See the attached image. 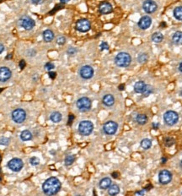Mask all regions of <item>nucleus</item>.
Listing matches in <instances>:
<instances>
[{"mask_svg": "<svg viewBox=\"0 0 182 196\" xmlns=\"http://www.w3.org/2000/svg\"><path fill=\"white\" fill-rule=\"evenodd\" d=\"M62 183L58 178L51 177L47 178L42 184V190L46 195H54L60 191Z\"/></svg>", "mask_w": 182, "mask_h": 196, "instance_id": "nucleus-1", "label": "nucleus"}, {"mask_svg": "<svg viewBox=\"0 0 182 196\" xmlns=\"http://www.w3.org/2000/svg\"><path fill=\"white\" fill-rule=\"evenodd\" d=\"M131 58L127 52H119L115 58V63L119 67H128L131 64Z\"/></svg>", "mask_w": 182, "mask_h": 196, "instance_id": "nucleus-2", "label": "nucleus"}, {"mask_svg": "<svg viewBox=\"0 0 182 196\" xmlns=\"http://www.w3.org/2000/svg\"><path fill=\"white\" fill-rule=\"evenodd\" d=\"M94 130V124L91 121L84 120L79 124V132L83 136L89 135Z\"/></svg>", "mask_w": 182, "mask_h": 196, "instance_id": "nucleus-3", "label": "nucleus"}, {"mask_svg": "<svg viewBox=\"0 0 182 196\" xmlns=\"http://www.w3.org/2000/svg\"><path fill=\"white\" fill-rule=\"evenodd\" d=\"M76 105H77V108L78 109L82 112V113H85L89 111L91 108V106H92V102L90 101L89 98H88L86 96H84V97H81L79 98L77 102H76Z\"/></svg>", "mask_w": 182, "mask_h": 196, "instance_id": "nucleus-4", "label": "nucleus"}, {"mask_svg": "<svg viewBox=\"0 0 182 196\" xmlns=\"http://www.w3.org/2000/svg\"><path fill=\"white\" fill-rule=\"evenodd\" d=\"M12 119L15 124H20L26 119V112L22 108H17L12 112Z\"/></svg>", "mask_w": 182, "mask_h": 196, "instance_id": "nucleus-5", "label": "nucleus"}, {"mask_svg": "<svg viewBox=\"0 0 182 196\" xmlns=\"http://www.w3.org/2000/svg\"><path fill=\"white\" fill-rule=\"evenodd\" d=\"M164 120L165 124L169 126L175 125L179 120V115L175 111H167L164 114Z\"/></svg>", "mask_w": 182, "mask_h": 196, "instance_id": "nucleus-6", "label": "nucleus"}, {"mask_svg": "<svg viewBox=\"0 0 182 196\" xmlns=\"http://www.w3.org/2000/svg\"><path fill=\"white\" fill-rule=\"evenodd\" d=\"M20 25L26 30H30L35 27L36 22L30 16H23L20 19Z\"/></svg>", "mask_w": 182, "mask_h": 196, "instance_id": "nucleus-7", "label": "nucleus"}, {"mask_svg": "<svg viewBox=\"0 0 182 196\" xmlns=\"http://www.w3.org/2000/svg\"><path fill=\"white\" fill-rule=\"evenodd\" d=\"M23 167H24V162L20 158H13L8 162V167L15 173H19Z\"/></svg>", "mask_w": 182, "mask_h": 196, "instance_id": "nucleus-8", "label": "nucleus"}, {"mask_svg": "<svg viewBox=\"0 0 182 196\" xmlns=\"http://www.w3.org/2000/svg\"><path fill=\"white\" fill-rule=\"evenodd\" d=\"M90 27H91V24L87 19L79 20L76 22V25H75L76 30H79V32H87L90 30Z\"/></svg>", "mask_w": 182, "mask_h": 196, "instance_id": "nucleus-9", "label": "nucleus"}, {"mask_svg": "<svg viewBox=\"0 0 182 196\" xmlns=\"http://www.w3.org/2000/svg\"><path fill=\"white\" fill-rule=\"evenodd\" d=\"M117 129H118V124L114 121H108L103 126V131L105 132V134L108 135H112L116 134Z\"/></svg>", "mask_w": 182, "mask_h": 196, "instance_id": "nucleus-10", "label": "nucleus"}, {"mask_svg": "<svg viewBox=\"0 0 182 196\" xmlns=\"http://www.w3.org/2000/svg\"><path fill=\"white\" fill-rule=\"evenodd\" d=\"M79 74H80L81 77L84 80L91 79L94 75V69L91 66L89 65L83 66L80 69Z\"/></svg>", "mask_w": 182, "mask_h": 196, "instance_id": "nucleus-11", "label": "nucleus"}, {"mask_svg": "<svg viewBox=\"0 0 182 196\" xmlns=\"http://www.w3.org/2000/svg\"><path fill=\"white\" fill-rule=\"evenodd\" d=\"M143 8L146 13L152 14V13H154L157 10L158 4L153 0H146L143 4Z\"/></svg>", "mask_w": 182, "mask_h": 196, "instance_id": "nucleus-12", "label": "nucleus"}, {"mask_svg": "<svg viewBox=\"0 0 182 196\" xmlns=\"http://www.w3.org/2000/svg\"><path fill=\"white\" fill-rule=\"evenodd\" d=\"M159 180L162 184H168L172 180V173L168 170H162L159 173Z\"/></svg>", "mask_w": 182, "mask_h": 196, "instance_id": "nucleus-13", "label": "nucleus"}, {"mask_svg": "<svg viewBox=\"0 0 182 196\" xmlns=\"http://www.w3.org/2000/svg\"><path fill=\"white\" fill-rule=\"evenodd\" d=\"M12 76V72L8 67H1L0 68V81L6 82Z\"/></svg>", "mask_w": 182, "mask_h": 196, "instance_id": "nucleus-14", "label": "nucleus"}, {"mask_svg": "<svg viewBox=\"0 0 182 196\" xmlns=\"http://www.w3.org/2000/svg\"><path fill=\"white\" fill-rule=\"evenodd\" d=\"M99 11L102 15H108L113 11V8L108 2H103L99 5Z\"/></svg>", "mask_w": 182, "mask_h": 196, "instance_id": "nucleus-15", "label": "nucleus"}, {"mask_svg": "<svg viewBox=\"0 0 182 196\" xmlns=\"http://www.w3.org/2000/svg\"><path fill=\"white\" fill-rule=\"evenodd\" d=\"M151 24H152V19L149 16L146 15L140 19L138 22V26L141 29L146 30L151 25Z\"/></svg>", "mask_w": 182, "mask_h": 196, "instance_id": "nucleus-16", "label": "nucleus"}, {"mask_svg": "<svg viewBox=\"0 0 182 196\" xmlns=\"http://www.w3.org/2000/svg\"><path fill=\"white\" fill-rule=\"evenodd\" d=\"M102 102H103V104H104L105 106H106V107H111V106H113L114 103H115V98H114V96H113L112 95L107 94L103 97Z\"/></svg>", "mask_w": 182, "mask_h": 196, "instance_id": "nucleus-17", "label": "nucleus"}, {"mask_svg": "<svg viewBox=\"0 0 182 196\" xmlns=\"http://www.w3.org/2000/svg\"><path fill=\"white\" fill-rule=\"evenodd\" d=\"M42 36H43V40L46 42H51V41L54 39V33L51 30H44Z\"/></svg>", "mask_w": 182, "mask_h": 196, "instance_id": "nucleus-18", "label": "nucleus"}, {"mask_svg": "<svg viewBox=\"0 0 182 196\" xmlns=\"http://www.w3.org/2000/svg\"><path fill=\"white\" fill-rule=\"evenodd\" d=\"M111 179L110 178H104L100 181L99 186L101 189H107L111 185Z\"/></svg>", "mask_w": 182, "mask_h": 196, "instance_id": "nucleus-19", "label": "nucleus"}, {"mask_svg": "<svg viewBox=\"0 0 182 196\" xmlns=\"http://www.w3.org/2000/svg\"><path fill=\"white\" fill-rule=\"evenodd\" d=\"M146 86V84L144 81H138L135 85H134V91L137 93H143V91H144V88Z\"/></svg>", "mask_w": 182, "mask_h": 196, "instance_id": "nucleus-20", "label": "nucleus"}, {"mask_svg": "<svg viewBox=\"0 0 182 196\" xmlns=\"http://www.w3.org/2000/svg\"><path fill=\"white\" fill-rule=\"evenodd\" d=\"M62 118H63V116L59 112H53L50 115V119L54 124H58L59 122H61Z\"/></svg>", "mask_w": 182, "mask_h": 196, "instance_id": "nucleus-21", "label": "nucleus"}, {"mask_svg": "<svg viewBox=\"0 0 182 196\" xmlns=\"http://www.w3.org/2000/svg\"><path fill=\"white\" fill-rule=\"evenodd\" d=\"M172 41L175 45H182V31H176L173 35Z\"/></svg>", "mask_w": 182, "mask_h": 196, "instance_id": "nucleus-22", "label": "nucleus"}, {"mask_svg": "<svg viewBox=\"0 0 182 196\" xmlns=\"http://www.w3.org/2000/svg\"><path fill=\"white\" fill-rule=\"evenodd\" d=\"M33 138V135H32V133L28 129H25V130H23L20 134V139H21L23 141H28L30 140Z\"/></svg>", "mask_w": 182, "mask_h": 196, "instance_id": "nucleus-23", "label": "nucleus"}, {"mask_svg": "<svg viewBox=\"0 0 182 196\" xmlns=\"http://www.w3.org/2000/svg\"><path fill=\"white\" fill-rule=\"evenodd\" d=\"M120 193V187L117 184H111L108 189V194L110 195H117Z\"/></svg>", "mask_w": 182, "mask_h": 196, "instance_id": "nucleus-24", "label": "nucleus"}, {"mask_svg": "<svg viewBox=\"0 0 182 196\" xmlns=\"http://www.w3.org/2000/svg\"><path fill=\"white\" fill-rule=\"evenodd\" d=\"M163 39H164V36L160 32H155V33H153V36H152L153 42H156V43H160L161 42L163 41Z\"/></svg>", "mask_w": 182, "mask_h": 196, "instance_id": "nucleus-25", "label": "nucleus"}, {"mask_svg": "<svg viewBox=\"0 0 182 196\" xmlns=\"http://www.w3.org/2000/svg\"><path fill=\"white\" fill-rule=\"evenodd\" d=\"M137 123L140 125H144L148 123V117L145 114H138L137 116Z\"/></svg>", "mask_w": 182, "mask_h": 196, "instance_id": "nucleus-26", "label": "nucleus"}, {"mask_svg": "<svg viewBox=\"0 0 182 196\" xmlns=\"http://www.w3.org/2000/svg\"><path fill=\"white\" fill-rule=\"evenodd\" d=\"M174 16L176 20L182 21V6L176 7L174 9Z\"/></svg>", "mask_w": 182, "mask_h": 196, "instance_id": "nucleus-27", "label": "nucleus"}, {"mask_svg": "<svg viewBox=\"0 0 182 196\" xmlns=\"http://www.w3.org/2000/svg\"><path fill=\"white\" fill-rule=\"evenodd\" d=\"M141 146L144 150H148L152 146V141L149 139H143L141 141Z\"/></svg>", "mask_w": 182, "mask_h": 196, "instance_id": "nucleus-28", "label": "nucleus"}, {"mask_svg": "<svg viewBox=\"0 0 182 196\" xmlns=\"http://www.w3.org/2000/svg\"><path fill=\"white\" fill-rule=\"evenodd\" d=\"M75 159H76V157H75L74 155H68V156H66L65 160H64V163H65L66 166H71L73 162L75 161Z\"/></svg>", "mask_w": 182, "mask_h": 196, "instance_id": "nucleus-29", "label": "nucleus"}, {"mask_svg": "<svg viewBox=\"0 0 182 196\" xmlns=\"http://www.w3.org/2000/svg\"><path fill=\"white\" fill-rule=\"evenodd\" d=\"M153 92V88L152 86H149V85H146L145 88H144V91H143L142 94L143 95L144 97L148 96L149 95H151Z\"/></svg>", "mask_w": 182, "mask_h": 196, "instance_id": "nucleus-30", "label": "nucleus"}, {"mask_svg": "<svg viewBox=\"0 0 182 196\" xmlns=\"http://www.w3.org/2000/svg\"><path fill=\"white\" fill-rule=\"evenodd\" d=\"M148 56L147 53H141L138 56V58L140 64H145L146 62L148 61Z\"/></svg>", "mask_w": 182, "mask_h": 196, "instance_id": "nucleus-31", "label": "nucleus"}, {"mask_svg": "<svg viewBox=\"0 0 182 196\" xmlns=\"http://www.w3.org/2000/svg\"><path fill=\"white\" fill-rule=\"evenodd\" d=\"M40 162H41L40 159L38 157H37V156H32V157L30 158V164L31 166L37 167V166H38L40 164Z\"/></svg>", "mask_w": 182, "mask_h": 196, "instance_id": "nucleus-32", "label": "nucleus"}, {"mask_svg": "<svg viewBox=\"0 0 182 196\" xmlns=\"http://www.w3.org/2000/svg\"><path fill=\"white\" fill-rule=\"evenodd\" d=\"M10 142V139L7 137H1L0 138V145H8Z\"/></svg>", "mask_w": 182, "mask_h": 196, "instance_id": "nucleus-33", "label": "nucleus"}, {"mask_svg": "<svg viewBox=\"0 0 182 196\" xmlns=\"http://www.w3.org/2000/svg\"><path fill=\"white\" fill-rule=\"evenodd\" d=\"M56 42H57V43L58 44V45H64L66 42V38L63 36H59L58 38H57V40H56Z\"/></svg>", "mask_w": 182, "mask_h": 196, "instance_id": "nucleus-34", "label": "nucleus"}, {"mask_svg": "<svg viewBox=\"0 0 182 196\" xmlns=\"http://www.w3.org/2000/svg\"><path fill=\"white\" fill-rule=\"evenodd\" d=\"M164 144L167 147H169L171 145H173L175 144V139L173 138H166L165 139V141H164Z\"/></svg>", "mask_w": 182, "mask_h": 196, "instance_id": "nucleus-35", "label": "nucleus"}, {"mask_svg": "<svg viewBox=\"0 0 182 196\" xmlns=\"http://www.w3.org/2000/svg\"><path fill=\"white\" fill-rule=\"evenodd\" d=\"M45 69H46V70H48V71H51L52 69H55V65H54V64H52L51 62H48V63H46V64H45Z\"/></svg>", "mask_w": 182, "mask_h": 196, "instance_id": "nucleus-36", "label": "nucleus"}, {"mask_svg": "<svg viewBox=\"0 0 182 196\" xmlns=\"http://www.w3.org/2000/svg\"><path fill=\"white\" fill-rule=\"evenodd\" d=\"M100 50L101 51H104V50H109V45L107 42H103L101 44H100Z\"/></svg>", "mask_w": 182, "mask_h": 196, "instance_id": "nucleus-37", "label": "nucleus"}, {"mask_svg": "<svg viewBox=\"0 0 182 196\" xmlns=\"http://www.w3.org/2000/svg\"><path fill=\"white\" fill-rule=\"evenodd\" d=\"M67 54L68 55H70V56H72V55H74L76 52H77V49L75 48V47H69L68 49H67Z\"/></svg>", "mask_w": 182, "mask_h": 196, "instance_id": "nucleus-38", "label": "nucleus"}, {"mask_svg": "<svg viewBox=\"0 0 182 196\" xmlns=\"http://www.w3.org/2000/svg\"><path fill=\"white\" fill-rule=\"evenodd\" d=\"M73 119H74V115H73V114H69V116H68V122H67V125L71 126L72 124H73Z\"/></svg>", "mask_w": 182, "mask_h": 196, "instance_id": "nucleus-39", "label": "nucleus"}, {"mask_svg": "<svg viewBox=\"0 0 182 196\" xmlns=\"http://www.w3.org/2000/svg\"><path fill=\"white\" fill-rule=\"evenodd\" d=\"M62 8H63V6H62V5H57V6L55 7V8H54L53 10H51V11L50 12V13H49V14H50V15H54V13H55V12H57V11H58V9H61Z\"/></svg>", "mask_w": 182, "mask_h": 196, "instance_id": "nucleus-40", "label": "nucleus"}, {"mask_svg": "<svg viewBox=\"0 0 182 196\" xmlns=\"http://www.w3.org/2000/svg\"><path fill=\"white\" fill-rule=\"evenodd\" d=\"M19 65H20V69H24V68H25V65H26V63H25V61L24 60V59H22L20 61V64H19Z\"/></svg>", "mask_w": 182, "mask_h": 196, "instance_id": "nucleus-41", "label": "nucleus"}, {"mask_svg": "<svg viewBox=\"0 0 182 196\" xmlns=\"http://www.w3.org/2000/svg\"><path fill=\"white\" fill-rule=\"evenodd\" d=\"M48 75H49V77L51 78V80H54L56 78V76H57V73L53 72V71H49Z\"/></svg>", "mask_w": 182, "mask_h": 196, "instance_id": "nucleus-42", "label": "nucleus"}, {"mask_svg": "<svg viewBox=\"0 0 182 196\" xmlns=\"http://www.w3.org/2000/svg\"><path fill=\"white\" fill-rule=\"evenodd\" d=\"M27 52H28V56H30V57L35 56V55H36V53H37V52L35 51L34 49H30L29 51Z\"/></svg>", "mask_w": 182, "mask_h": 196, "instance_id": "nucleus-43", "label": "nucleus"}, {"mask_svg": "<svg viewBox=\"0 0 182 196\" xmlns=\"http://www.w3.org/2000/svg\"><path fill=\"white\" fill-rule=\"evenodd\" d=\"M43 2V0H31V3L33 4H41Z\"/></svg>", "mask_w": 182, "mask_h": 196, "instance_id": "nucleus-44", "label": "nucleus"}, {"mask_svg": "<svg viewBox=\"0 0 182 196\" xmlns=\"http://www.w3.org/2000/svg\"><path fill=\"white\" fill-rule=\"evenodd\" d=\"M144 194H145V189L141 190V191H138V192L135 193V195H143Z\"/></svg>", "mask_w": 182, "mask_h": 196, "instance_id": "nucleus-45", "label": "nucleus"}, {"mask_svg": "<svg viewBox=\"0 0 182 196\" xmlns=\"http://www.w3.org/2000/svg\"><path fill=\"white\" fill-rule=\"evenodd\" d=\"M4 46L3 44L0 43V54L4 52Z\"/></svg>", "mask_w": 182, "mask_h": 196, "instance_id": "nucleus-46", "label": "nucleus"}, {"mask_svg": "<svg viewBox=\"0 0 182 196\" xmlns=\"http://www.w3.org/2000/svg\"><path fill=\"white\" fill-rule=\"evenodd\" d=\"M118 89H119V91H124L125 90V86H124L123 84L122 85H120L118 86Z\"/></svg>", "mask_w": 182, "mask_h": 196, "instance_id": "nucleus-47", "label": "nucleus"}, {"mask_svg": "<svg viewBox=\"0 0 182 196\" xmlns=\"http://www.w3.org/2000/svg\"><path fill=\"white\" fill-rule=\"evenodd\" d=\"M153 128L154 129H159V124H153Z\"/></svg>", "mask_w": 182, "mask_h": 196, "instance_id": "nucleus-48", "label": "nucleus"}, {"mask_svg": "<svg viewBox=\"0 0 182 196\" xmlns=\"http://www.w3.org/2000/svg\"><path fill=\"white\" fill-rule=\"evenodd\" d=\"M111 176H112L114 178H118V173H113L111 174Z\"/></svg>", "mask_w": 182, "mask_h": 196, "instance_id": "nucleus-49", "label": "nucleus"}, {"mask_svg": "<svg viewBox=\"0 0 182 196\" xmlns=\"http://www.w3.org/2000/svg\"><path fill=\"white\" fill-rule=\"evenodd\" d=\"M12 57H13V54L12 53H8V56L6 57V59H10V58H12Z\"/></svg>", "mask_w": 182, "mask_h": 196, "instance_id": "nucleus-50", "label": "nucleus"}, {"mask_svg": "<svg viewBox=\"0 0 182 196\" xmlns=\"http://www.w3.org/2000/svg\"><path fill=\"white\" fill-rule=\"evenodd\" d=\"M70 0H61V4H67V3H68Z\"/></svg>", "mask_w": 182, "mask_h": 196, "instance_id": "nucleus-51", "label": "nucleus"}, {"mask_svg": "<svg viewBox=\"0 0 182 196\" xmlns=\"http://www.w3.org/2000/svg\"><path fill=\"white\" fill-rule=\"evenodd\" d=\"M162 163H165V161H167V159H166V158H165V157H163V158H162Z\"/></svg>", "mask_w": 182, "mask_h": 196, "instance_id": "nucleus-52", "label": "nucleus"}, {"mask_svg": "<svg viewBox=\"0 0 182 196\" xmlns=\"http://www.w3.org/2000/svg\"><path fill=\"white\" fill-rule=\"evenodd\" d=\"M179 69H180V71L182 73V62L180 64V66H179Z\"/></svg>", "mask_w": 182, "mask_h": 196, "instance_id": "nucleus-53", "label": "nucleus"}, {"mask_svg": "<svg viewBox=\"0 0 182 196\" xmlns=\"http://www.w3.org/2000/svg\"><path fill=\"white\" fill-rule=\"evenodd\" d=\"M2 91H3V88H0V93H1Z\"/></svg>", "mask_w": 182, "mask_h": 196, "instance_id": "nucleus-54", "label": "nucleus"}, {"mask_svg": "<svg viewBox=\"0 0 182 196\" xmlns=\"http://www.w3.org/2000/svg\"><path fill=\"white\" fill-rule=\"evenodd\" d=\"M181 96H182V89H181Z\"/></svg>", "mask_w": 182, "mask_h": 196, "instance_id": "nucleus-55", "label": "nucleus"}, {"mask_svg": "<svg viewBox=\"0 0 182 196\" xmlns=\"http://www.w3.org/2000/svg\"><path fill=\"white\" fill-rule=\"evenodd\" d=\"M181 167H182V160H181Z\"/></svg>", "mask_w": 182, "mask_h": 196, "instance_id": "nucleus-56", "label": "nucleus"}, {"mask_svg": "<svg viewBox=\"0 0 182 196\" xmlns=\"http://www.w3.org/2000/svg\"><path fill=\"white\" fill-rule=\"evenodd\" d=\"M0 161H1V156H0Z\"/></svg>", "mask_w": 182, "mask_h": 196, "instance_id": "nucleus-57", "label": "nucleus"}]
</instances>
